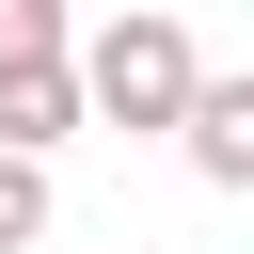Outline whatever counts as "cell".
I'll return each instance as SVG.
<instances>
[{
	"label": "cell",
	"instance_id": "obj_5",
	"mask_svg": "<svg viewBox=\"0 0 254 254\" xmlns=\"http://www.w3.org/2000/svg\"><path fill=\"white\" fill-rule=\"evenodd\" d=\"M32 238H48V159L0 143V254H32Z\"/></svg>",
	"mask_w": 254,
	"mask_h": 254
},
{
	"label": "cell",
	"instance_id": "obj_1",
	"mask_svg": "<svg viewBox=\"0 0 254 254\" xmlns=\"http://www.w3.org/2000/svg\"><path fill=\"white\" fill-rule=\"evenodd\" d=\"M79 95H95V127H190L206 64L175 16H111V32H79Z\"/></svg>",
	"mask_w": 254,
	"mask_h": 254
},
{
	"label": "cell",
	"instance_id": "obj_2",
	"mask_svg": "<svg viewBox=\"0 0 254 254\" xmlns=\"http://www.w3.org/2000/svg\"><path fill=\"white\" fill-rule=\"evenodd\" d=\"M79 127H95V95H79V64H16V79H0V143H16V159H48V143H79Z\"/></svg>",
	"mask_w": 254,
	"mask_h": 254
},
{
	"label": "cell",
	"instance_id": "obj_4",
	"mask_svg": "<svg viewBox=\"0 0 254 254\" xmlns=\"http://www.w3.org/2000/svg\"><path fill=\"white\" fill-rule=\"evenodd\" d=\"M16 64H79V16L64 0H0V79Z\"/></svg>",
	"mask_w": 254,
	"mask_h": 254
},
{
	"label": "cell",
	"instance_id": "obj_3",
	"mask_svg": "<svg viewBox=\"0 0 254 254\" xmlns=\"http://www.w3.org/2000/svg\"><path fill=\"white\" fill-rule=\"evenodd\" d=\"M175 143H190V175H206V190H254V79H206Z\"/></svg>",
	"mask_w": 254,
	"mask_h": 254
}]
</instances>
